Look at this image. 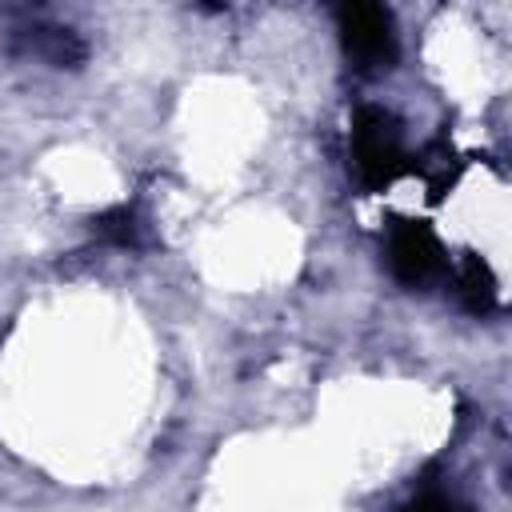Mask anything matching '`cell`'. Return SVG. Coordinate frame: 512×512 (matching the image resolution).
Listing matches in <instances>:
<instances>
[{
	"label": "cell",
	"mask_w": 512,
	"mask_h": 512,
	"mask_svg": "<svg viewBox=\"0 0 512 512\" xmlns=\"http://www.w3.org/2000/svg\"><path fill=\"white\" fill-rule=\"evenodd\" d=\"M336 32L344 56L360 72H388L396 64V28L392 12L380 4H340L336 8Z\"/></svg>",
	"instance_id": "2"
},
{
	"label": "cell",
	"mask_w": 512,
	"mask_h": 512,
	"mask_svg": "<svg viewBox=\"0 0 512 512\" xmlns=\"http://www.w3.org/2000/svg\"><path fill=\"white\" fill-rule=\"evenodd\" d=\"M404 512H464V508H456L452 500H444V496H436V492H428V496H420V500H412Z\"/></svg>",
	"instance_id": "7"
},
{
	"label": "cell",
	"mask_w": 512,
	"mask_h": 512,
	"mask_svg": "<svg viewBox=\"0 0 512 512\" xmlns=\"http://www.w3.org/2000/svg\"><path fill=\"white\" fill-rule=\"evenodd\" d=\"M348 168L360 180V188L380 192L388 184H396L408 168V152H404V136L400 124L388 108L364 104L352 112V128H348Z\"/></svg>",
	"instance_id": "1"
},
{
	"label": "cell",
	"mask_w": 512,
	"mask_h": 512,
	"mask_svg": "<svg viewBox=\"0 0 512 512\" xmlns=\"http://www.w3.org/2000/svg\"><path fill=\"white\" fill-rule=\"evenodd\" d=\"M16 36L24 40V48H28L32 56H40V60H48V64H56V68L76 64V60L84 56V44L76 40V32H72V28L32 24V28H20Z\"/></svg>",
	"instance_id": "4"
},
{
	"label": "cell",
	"mask_w": 512,
	"mask_h": 512,
	"mask_svg": "<svg viewBox=\"0 0 512 512\" xmlns=\"http://www.w3.org/2000/svg\"><path fill=\"white\" fill-rule=\"evenodd\" d=\"M456 288H460V300H464L472 312H480V316L500 304L492 268H488L480 256H472V252H464V260L456 264Z\"/></svg>",
	"instance_id": "5"
},
{
	"label": "cell",
	"mask_w": 512,
	"mask_h": 512,
	"mask_svg": "<svg viewBox=\"0 0 512 512\" xmlns=\"http://www.w3.org/2000/svg\"><path fill=\"white\" fill-rule=\"evenodd\" d=\"M384 256H388V268L400 284L408 288H420L428 284L440 268H444V248L436 240V232L420 220H396L388 228V244H384Z\"/></svg>",
	"instance_id": "3"
},
{
	"label": "cell",
	"mask_w": 512,
	"mask_h": 512,
	"mask_svg": "<svg viewBox=\"0 0 512 512\" xmlns=\"http://www.w3.org/2000/svg\"><path fill=\"white\" fill-rule=\"evenodd\" d=\"M92 232L104 244H116V248H136L140 244V220H136L132 208H108V212L92 216Z\"/></svg>",
	"instance_id": "6"
}]
</instances>
